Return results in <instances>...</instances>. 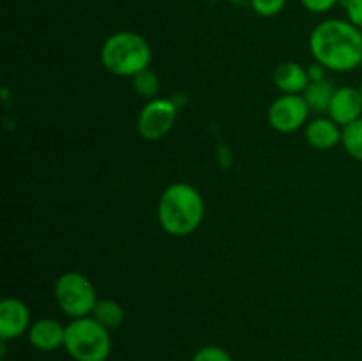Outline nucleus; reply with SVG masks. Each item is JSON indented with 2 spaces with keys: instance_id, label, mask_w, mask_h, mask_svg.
Listing matches in <instances>:
<instances>
[{
  "instance_id": "nucleus-1",
  "label": "nucleus",
  "mask_w": 362,
  "mask_h": 361,
  "mask_svg": "<svg viewBox=\"0 0 362 361\" xmlns=\"http://www.w3.org/2000/svg\"><path fill=\"white\" fill-rule=\"evenodd\" d=\"M310 50L327 71L349 73L362 64V30L349 20L329 18L311 30Z\"/></svg>"
},
{
  "instance_id": "nucleus-20",
  "label": "nucleus",
  "mask_w": 362,
  "mask_h": 361,
  "mask_svg": "<svg viewBox=\"0 0 362 361\" xmlns=\"http://www.w3.org/2000/svg\"><path fill=\"white\" fill-rule=\"evenodd\" d=\"M339 2H341V0H300L304 9L310 11V13L313 14L327 13V11L334 9Z\"/></svg>"
},
{
  "instance_id": "nucleus-17",
  "label": "nucleus",
  "mask_w": 362,
  "mask_h": 361,
  "mask_svg": "<svg viewBox=\"0 0 362 361\" xmlns=\"http://www.w3.org/2000/svg\"><path fill=\"white\" fill-rule=\"evenodd\" d=\"M255 13L262 18L278 16L286 6V0H250Z\"/></svg>"
},
{
  "instance_id": "nucleus-13",
  "label": "nucleus",
  "mask_w": 362,
  "mask_h": 361,
  "mask_svg": "<svg viewBox=\"0 0 362 361\" xmlns=\"http://www.w3.org/2000/svg\"><path fill=\"white\" fill-rule=\"evenodd\" d=\"M336 88L332 87L331 81H310L306 91L303 92V98L306 99L308 106H310L311 112L324 113L329 112V106H331L332 96H334Z\"/></svg>"
},
{
  "instance_id": "nucleus-21",
  "label": "nucleus",
  "mask_w": 362,
  "mask_h": 361,
  "mask_svg": "<svg viewBox=\"0 0 362 361\" xmlns=\"http://www.w3.org/2000/svg\"><path fill=\"white\" fill-rule=\"evenodd\" d=\"M325 73H327V69H325V67L322 66V64H318V62L311 64V66L308 67L310 81H324V80H327V78H325Z\"/></svg>"
},
{
  "instance_id": "nucleus-15",
  "label": "nucleus",
  "mask_w": 362,
  "mask_h": 361,
  "mask_svg": "<svg viewBox=\"0 0 362 361\" xmlns=\"http://www.w3.org/2000/svg\"><path fill=\"white\" fill-rule=\"evenodd\" d=\"M341 145L349 156L362 161V117L341 127Z\"/></svg>"
},
{
  "instance_id": "nucleus-12",
  "label": "nucleus",
  "mask_w": 362,
  "mask_h": 361,
  "mask_svg": "<svg viewBox=\"0 0 362 361\" xmlns=\"http://www.w3.org/2000/svg\"><path fill=\"white\" fill-rule=\"evenodd\" d=\"M274 84L283 94H303L310 85L308 67L297 62H283L274 71Z\"/></svg>"
},
{
  "instance_id": "nucleus-6",
  "label": "nucleus",
  "mask_w": 362,
  "mask_h": 361,
  "mask_svg": "<svg viewBox=\"0 0 362 361\" xmlns=\"http://www.w3.org/2000/svg\"><path fill=\"white\" fill-rule=\"evenodd\" d=\"M177 120V105L172 99L154 98L148 99L147 105L141 108L136 120V130L141 138L156 142L165 138L172 131Z\"/></svg>"
},
{
  "instance_id": "nucleus-14",
  "label": "nucleus",
  "mask_w": 362,
  "mask_h": 361,
  "mask_svg": "<svg viewBox=\"0 0 362 361\" xmlns=\"http://www.w3.org/2000/svg\"><path fill=\"white\" fill-rule=\"evenodd\" d=\"M124 308L120 306L117 301L113 299H99L95 304L94 311H92L90 317H94L103 328L117 329L124 322Z\"/></svg>"
},
{
  "instance_id": "nucleus-23",
  "label": "nucleus",
  "mask_w": 362,
  "mask_h": 361,
  "mask_svg": "<svg viewBox=\"0 0 362 361\" xmlns=\"http://www.w3.org/2000/svg\"><path fill=\"white\" fill-rule=\"evenodd\" d=\"M361 67H362V64H361Z\"/></svg>"
},
{
  "instance_id": "nucleus-7",
  "label": "nucleus",
  "mask_w": 362,
  "mask_h": 361,
  "mask_svg": "<svg viewBox=\"0 0 362 361\" xmlns=\"http://www.w3.org/2000/svg\"><path fill=\"white\" fill-rule=\"evenodd\" d=\"M310 106L300 94H283L269 106V124L279 133H296L308 124Z\"/></svg>"
},
{
  "instance_id": "nucleus-10",
  "label": "nucleus",
  "mask_w": 362,
  "mask_h": 361,
  "mask_svg": "<svg viewBox=\"0 0 362 361\" xmlns=\"http://www.w3.org/2000/svg\"><path fill=\"white\" fill-rule=\"evenodd\" d=\"M64 340H66V326H62L55 319H39V321L32 322L30 329H28V342L41 353H52V350L60 349L64 347Z\"/></svg>"
},
{
  "instance_id": "nucleus-11",
  "label": "nucleus",
  "mask_w": 362,
  "mask_h": 361,
  "mask_svg": "<svg viewBox=\"0 0 362 361\" xmlns=\"http://www.w3.org/2000/svg\"><path fill=\"white\" fill-rule=\"evenodd\" d=\"M306 142L318 151H329L341 144V126L331 117H318L306 124Z\"/></svg>"
},
{
  "instance_id": "nucleus-18",
  "label": "nucleus",
  "mask_w": 362,
  "mask_h": 361,
  "mask_svg": "<svg viewBox=\"0 0 362 361\" xmlns=\"http://www.w3.org/2000/svg\"><path fill=\"white\" fill-rule=\"evenodd\" d=\"M191 361H233V357L230 356L228 350H225L223 347L205 345L194 353L193 360Z\"/></svg>"
},
{
  "instance_id": "nucleus-5",
  "label": "nucleus",
  "mask_w": 362,
  "mask_h": 361,
  "mask_svg": "<svg viewBox=\"0 0 362 361\" xmlns=\"http://www.w3.org/2000/svg\"><path fill=\"white\" fill-rule=\"evenodd\" d=\"M53 294L62 314L71 317V321L90 317L99 301L95 287L92 285L90 280L76 271H67L60 275L55 282Z\"/></svg>"
},
{
  "instance_id": "nucleus-16",
  "label": "nucleus",
  "mask_w": 362,
  "mask_h": 361,
  "mask_svg": "<svg viewBox=\"0 0 362 361\" xmlns=\"http://www.w3.org/2000/svg\"><path fill=\"white\" fill-rule=\"evenodd\" d=\"M133 88L140 98L154 99L159 94V78L152 69H145L133 76Z\"/></svg>"
},
{
  "instance_id": "nucleus-8",
  "label": "nucleus",
  "mask_w": 362,
  "mask_h": 361,
  "mask_svg": "<svg viewBox=\"0 0 362 361\" xmlns=\"http://www.w3.org/2000/svg\"><path fill=\"white\" fill-rule=\"evenodd\" d=\"M30 310L16 297H6L0 301V338L2 342L20 338L30 329Z\"/></svg>"
},
{
  "instance_id": "nucleus-9",
  "label": "nucleus",
  "mask_w": 362,
  "mask_h": 361,
  "mask_svg": "<svg viewBox=\"0 0 362 361\" xmlns=\"http://www.w3.org/2000/svg\"><path fill=\"white\" fill-rule=\"evenodd\" d=\"M329 117L339 126L354 122L362 117V98L359 88L339 87L332 96L331 106H329Z\"/></svg>"
},
{
  "instance_id": "nucleus-4",
  "label": "nucleus",
  "mask_w": 362,
  "mask_h": 361,
  "mask_svg": "<svg viewBox=\"0 0 362 361\" xmlns=\"http://www.w3.org/2000/svg\"><path fill=\"white\" fill-rule=\"evenodd\" d=\"M64 349L74 361H106L112 353L110 331L94 317L73 319L66 326Z\"/></svg>"
},
{
  "instance_id": "nucleus-3",
  "label": "nucleus",
  "mask_w": 362,
  "mask_h": 361,
  "mask_svg": "<svg viewBox=\"0 0 362 361\" xmlns=\"http://www.w3.org/2000/svg\"><path fill=\"white\" fill-rule=\"evenodd\" d=\"M101 62L112 74L133 78L148 69L152 62V48L138 32L120 30L103 42Z\"/></svg>"
},
{
  "instance_id": "nucleus-19",
  "label": "nucleus",
  "mask_w": 362,
  "mask_h": 361,
  "mask_svg": "<svg viewBox=\"0 0 362 361\" xmlns=\"http://www.w3.org/2000/svg\"><path fill=\"white\" fill-rule=\"evenodd\" d=\"M346 20L362 30V0H343Z\"/></svg>"
},
{
  "instance_id": "nucleus-22",
  "label": "nucleus",
  "mask_w": 362,
  "mask_h": 361,
  "mask_svg": "<svg viewBox=\"0 0 362 361\" xmlns=\"http://www.w3.org/2000/svg\"><path fill=\"white\" fill-rule=\"evenodd\" d=\"M359 92H361V98H362V84H361V87H359Z\"/></svg>"
},
{
  "instance_id": "nucleus-2",
  "label": "nucleus",
  "mask_w": 362,
  "mask_h": 361,
  "mask_svg": "<svg viewBox=\"0 0 362 361\" xmlns=\"http://www.w3.org/2000/svg\"><path fill=\"white\" fill-rule=\"evenodd\" d=\"M204 216V197L193 184L173 183L161 193L158 219L161 229L170 236H189L202 225Z\"/></svg>"
}]
</instances>
